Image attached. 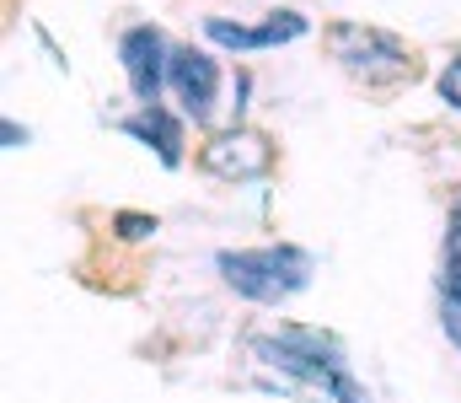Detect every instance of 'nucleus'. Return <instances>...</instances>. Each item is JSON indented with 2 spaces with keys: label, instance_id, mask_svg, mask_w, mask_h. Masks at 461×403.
I'll list each match as a JSON object with an SVG mask.
<instances>
[{
  "label": "nucleus",
  "instance_id": "obj_2",
  "mask_svg": "<svg viewBox=\"0 0 461 403\" xmlns=\"http://www.w3.org/2000/svg\"><path fill=\"white\" fill-rule=\"evenodd\" d=\"M221 274H226V285L236 296H247V301H263V307H274V301H285V296H295V290H306L312 285V253H301V248H247V253H221L215 259Z\"/></svg>",
  "mask_w": 461,
  "mask_h": 403
},
{
  "label": "nucleus",
  "instance_id": "obj_11",
  "mask_svg": "<svg viewBox=\"0 0 461 403\" xmlns=\"http://www.w3.org/2000/svg\"><path fill=\"white\" fill-rule=\"evenodd\" d=\"M118 232L134 243V237H150V232H156V221H145V215H118Z\"/></svg>",
  "mask_w": 461,
  "mask_h": 403
},
{
  "label": "nucleus",
  "instance_id": "obj_7",
  "mask_svg": "<svg viewBox=\"0 0 461 403\" xmlns=\"http://www.w3.org/2000/svg\"><path fill=\"white\" fill-rule=\"evenodd\" d=\"M204 32H210L215 43H226V49H274V43L301 38V32H306V16H301V11H274L263 27H241V22H226V16H210Z\"/></svg>",
  "mask_w": 461,
  "mask_h": 403
},
{
  "label": "nucleus",
  "instance_id": "obj_1",
  "mask_svg": "<svg viewBox=\"0 0 461 403\" xmlns=\"http://www.w3.org/2000/svg\"><path fill=\"white\" fill-rule=\"evenodd\" d=\"M252 355L263 366H279L285 377L306 382L312 393H322L328 403H370L365 388L348 377L344 350L328 339V334H312V328H279L268 339H252Z\"/></svg>",
  "mask_w": 461,
  "mask_h": 403
},
{
  "label": "nucleus",
  "instance_id": "obj_4",
  "mask_svg": "<svg viewBox=\"0 0 461 403\" xmlns=\"http://www.w3.org/2000/svg\"><path fill=\"white\" fill-rule=\"evenodd\" d=\"M118 60H123V76L134 87V97L145 108H161V81L172 76V54H167V38L156 27H129L118 38Z\"/></svg>",
  "mask_w": 461,
  "mask_h": 403
},
{
  "label": "nucleus",
  "instance_id": "obj_10",
  "mask_svg": "<svg viewBox=\"0 0 461 403\" xmlns=\"http://www.w3.org/2000/svg\"><path fill=\"white\" fill-rule=\"evenodd\" d=\"M440 97H446L451 108H461V54L446 65V70H440Z\"/></svg>",
  "mask_w": 461,
  "mask_h": 403
},
{
  "label": "nucleus",
  "instance_id": "obj_8",
  "mask_svg": "<svg viewBox=\"0 0 461 403\" xmlns=\"http://www.w3.org/2000/svg\"><path fill=\"white\" fill-rule=\"evenodd\" d=\"M123 134H134V140L156 145V156H161L167 167H177V161H183V124H177L167 108H140L134 119H123Z\"/></svg>",
  "mask_w": 461,
  "mask_h": 403
},
{
  "label": "nucleus",
  "instance_id": "obj_6",
  "mask_svg": "<svg viewBox=\"0 0 461 403\" xmlns=\"http://www.w3.org/2000/svg\"><path fill=\"white\" fill-rule=\"evenodd\" d=\"M172 87H177V97H183L188 119H194V124H204V119H210V108H215L221 65H215L210 54H199V49H177V54H172Z\"/></svg>",
  "mask_w": 461,
  "mask_h": 403
},
{
  "label": "nucleus",
  "instance_id": "obj_9",
  "mask_svg": "<svg viewBox=\"0 0 461 403\" xmlns=\"http://www.w3.org/2000/svg\"><path fill=\"white\" fill-rule=\"evenodd\" d=\"M440 296H446V307H440L446 339L461 350V269H446V279H440Z\"/></svg>",
  "mask_w": 461,
  "mask_h": 403
},
{
  "label": "nucleus",
  "instance_id": "obj_12",
  "mask_svg": "<svg viewBox=\"0 0 461 403\" xmlns=\"http://www.w3.org/2000/svg\"><path fill=\"white\" fill-rule=\"evenodd\" d=\"M446 269H461V226H451L446 237Z\"/></svg>",
  "mask_w": 461,
  "mask_h": 403
},
{
  "label": "nucleus",
  "instance_id": "obj_3",
  "mask_svg": "<svg viewBox=\"0 0 461 403\" xmlns=\"http://www.w3.org/2000/svg\"><path fill=\"white\" fill-rule=\"evenodd\" d=\"M333 60L344 65L348 76H359L365 87H397V81L413 76V60H408V49L392 32L354 27V22L333 27Z\"/></svg>",
  "mask_w": 461,
  "mask_h": 403
},
{
  "label": "nucleus",
  "instance_id": "obj_5",
  "mask_svg": "<svg viewBox=\"0 0 461 403\" xmlns=\"http://www.w3.org/2000/svg\"><path fill=\"white\" fill-rule=\"evenodd\" d=\"M199 167L215 172V178H226V183L263 178V172L274 167V145H268L263 134H252V130H230V134L210 140V145L199 151Z\"/></svg>",
  "mask_w": 461,
  "mask_h": 403
}]
</instances>
